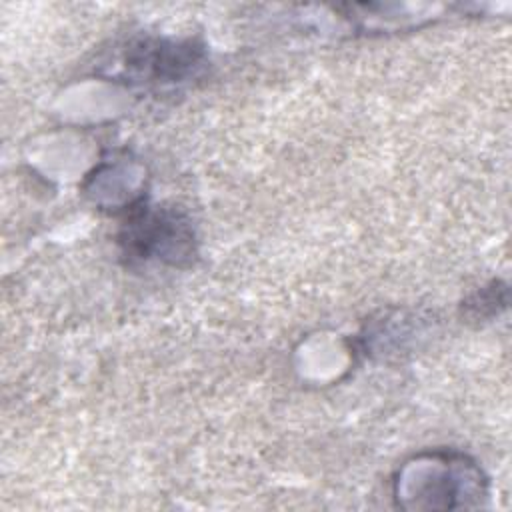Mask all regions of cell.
<instances>
[{"instance_id":"6da1fadb","label":"cell","mask_w":512,"mask_h":512,"mask_svg":"<svg viewBox=\"0 0 512 512\" xmlns=\"http://www.w3.org/2000/svg\"><path fill=\"white\" fill-rule=\"evenodd\" d=\"M190 240L192 234L186 222H182L178 216L160 212H144L142 216H136L128 224L124 238L128 252H134L140 258H148L152 254L168 256L172 250L182 254Z\"/></svg>"}]
</instances>
